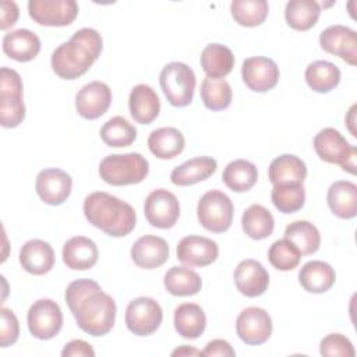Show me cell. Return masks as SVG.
I'll use <instances>...</instances> for the list:
<instances>
[{"mask_svg": "<svg viewBox=\"0 0 357 357\" xmlns=\"http://www.w3.org/2000/svg\"><path fill=\"white\" fill-rule=\"evenodd\" d=\"M77 325L85 333L99 337L107 335L116 321V303L92 279L71 282L64 294Z\"/></svg>", "mask_w": 357, "mask_h": 357, "instance_id": "obj_1", "label": "cell"}, {"mask_svg": "<svg viewBox=\"0 0 357 357\" xmlns=\"http://www.w3.org/2000/svg\"><path fill=\"white\" fill-rule=\"evenodd\" d=\"M103 49L100 33L92 28L78 29L68 42L52 53V68L63 79H77L98 60Z\"/></svg>", "mask_w": 357, "mask_h": 357, "instance_id": "obj_2", "label": "cell"}, {"mask_svg": "<svg viewBox=\"0 0 357 357\" xmlns=\"http://www.w3.org/2000/svg\"><path fill=\"white\" fill-rule=\"evenodd\" d=\"M84 215L92 226L112 237L130 234L137 223L134 208L105 191H95L84 199Z\"/></svg>", "mask_w": 357, "mask_h": 357, "instance_id": "obj_3", "label": "cell"}, {"mask_svg": "<svg viewBox=\"0 0 357 357\" xmlns=\"http://www.w3.org/2000/svg\"><path fill=\"white\" fill-rule=\"evenodd\" d=\"M149 172L148 160L137 152L107 155L100 160L99 176L110 185H130L141 183Z\"/></svg>", "mask_w": 357, "mask_h": 357, "instance_id": "obj_4", "label": "cell"}, {"mask_svg": "<svg viewBox=\"0 0 357 357\" xmlns=\"http://www.w3.org/2000/svg\"><path fill=\"white\" fill-rule=\"evenodd\" d=\"M159 84L172 106L184 107L192 102L197 78L187 64L180 61L166 64L160 71Z\"/></svg>", "mask_w": 357, "mask_h": 357, "instance_id": "obj_5", "label": "cell"}, {"mask_svg": "<svg viewBox=\"0 0 357 357\" xmlns=\"http://www.w3.org/2000/svg\"><path fill=\"white\" fill-rule=\"evenodd\" d=\"M314 149L321 160L332 165H339L342 170L351 174L356 173L357 148L333 127L322 128L314 137Z\"/></svg>", "mask_w": 357, "mask_h": 357, "instance_id": "obj_6", "label": "cell"}, {"mask_svg": "<svg viewBox=\"0 0 357 357\" xmlns=\"http://www.w3.org/2000/svg\"><path fill=\"white\" fill-rule=\"evenodd\" d=\"M25 119L22 100V79L20 74L8 67L0 71V124L4 128H14Z\"/></svg>", "mask_w": 357, "mask_h": 357, "instance_id": "obj_7", "label": "cell"}, {"mask_svg": "<svg viewBox=\"0 0 357 357\" xmlns=\"http://www.w3.org/2000/svg\"><path fill=\"white\" fill-rule=\"evenodd\" d=\"M234 206L231 199L219 190L205 192L198 201L197 216L204 229L212 233H223L230 229Z\"/></svg>", "mask_w": 357, "mask_h": 357, "instance_id": "obj_8", "label": "cell"}, {"mask_svg": "<svg viewBox=\"0 0 357 357\" xmlns=\"http://www.w3.org/2000/svg\"><path fill=\"white\" fill-rule=\"evenodd\" d=\"M124 319L131 333L149 336L159 329L163 321V311L152 297H137L128 303Z\"/></svg>", "mask_w": 357, "mask_h": 357, "instance_id": "obj_9", "label": "cell"}, {"mask_svg": "<svg viewBox=\"0 0 357 357\" xmlns=\"http://www.w3.org/2000/svg\"><path fill=\"white\" fill-rule=\"evenodd\" d=\"M26 322L33 337L49 340L60 332L63 326V312L56 301L40 298L29 307Z\"/></svg>", "mask_w": 357, "mask_h": 357, "instance_id": "obj_10", "label": "cell"}, {"mask_svg": "<svg viewBox=\"0 0 357 357\" xmlns=\"http://www.w3.org/2000/svg\"><path fill=\"white\" fill-rule=\"evenodd\" d=\"M29 17L45 26L70 25L78 15V4L74 0H29Z\"/></svg>", "mask_w": 357, "mask_h": 357, "instance_id": "obj_11", "label": "cell"}, {"mask_svg": "<svg viewBox=\"0 0 357 357\" xmlns=\"http://www.w3.org/2000/svg\"><path fill=\"white\" fill-rule=\"evenodd\" d=\"M144 213L151 226L158 229H170L178 220L180 204L173 192L165 188H158L146 197Z\"/></svg>", "mask_w": 357, "mask_h": 357, "instance_id": "obj_12", "label": "cell"}, {"mask_svg": "<svg viewBox=\"0 0 357 357\" xmlns=\"http://www.w3.org/2000/svg\"><path fill=\"white\" fill-rule=\"evenodd\" d=\"M236 332L245 344H262L272 335V318L264 308L247 307L236 319Z\"/></svg>", "mask_w": 357, "mask_h": 357, "instance_id": "obj_13", "label": "cell"}, {"mask_svg": "<svg viewBox=\"0 0 357 357\" xmlns=\"http://www.w3.org/2000/svg\"><path fill=\"white\" fill-rule=\"evenodd\" d=\"M241 77L248 89L254 92H268L276 86L280 71L272 59L255 56L243 61Z\"/></svg>", "mask_w": 357, "mask_h": 357, "instance_id": "obj_14", "label": "cell"}, {"mask_svg": "<svg viewBox=\"0 0 357 357\" xmlns=\"http://www.w3.org/2000/svg\"><path fill=\"white\" fill-rule=\"evenodd\" d=\"M35 188L39 198L47 205H61L71 194V176L57 167L40 170L36 176Z\"/></svg>", "mask_w": 357, "mask_h": 357, "instance_id": "obj_15", "label": "cell"}, {"mask_svg": "<svg viewBox=\"0 0 357 357\" xmlns=\"http://www.w3.org/2000/svg\"><path fill=\"white\" fill-rule=\"evenodd\" d=\"M112 103V89L102 81H92L84 85L75 96V109L86 120L103 116Z\"/></svg>", "mask_w": 357, "mask_h": 357, "instance_id": "obj_16", "label": "cell"}, {"mask_svg": "<svg viewBox=\"0 0 357 357\" xmlns=\"http://www.w3.org/2000/svg\"><path fill=\"white\" fill-rule=\"evenodd\" d=\"M319 45L326 53L339 56L350 66L357 64V38L353 29L344 25H331L321 32Z\"/></svg>", "mask_w": 357, "mask_h": 357, "instance_id": "obj_17", "label": "cell"}, {"mask_svg": "<svg viewBox=\"0 0 357 357\" xmlns=\"http://www.w3.org/2000/svg\"><path fill=\"white\" fill-rule=\"evenodd\" d=\"M177 258L187 266H208L218 259V244L202 236H185L177 245Z\"/></svg>", "mask_w": 357, "mask_h": 357, "instance_id": "obj_18", "label": "cell"}, {"mask_svg": "<svg viewBox=\"0 0 357 357\" xmlns=\"http://www.w3.org/2000/svg\"><path fill=\"white\" fill-rule=\"evenodd\" d=\"M234 284L245 297H258L269 286V273L255 259H243L234 269Z\"/></svg>", "mask_w": 357, "mask_h": 357, "instance_id": "obj_19", "label": "cell"}, {"mask_svg": "<svg viewBox=\"0 0 357 357\" xmlns=\"http://www.w3.org/2000/svg\"><path fill=\"white\" fill-rule=\"evenodd\" d=\"M169 258L167 241L159 236H142L131 247V259L138 268L155 269Z\"/></svg>", "mask_w": 357, "mask_h": 357, "instance_id": "obj_20", "label": "cell"}, {"mask_svg": "<svg viewBox=\"0 0 357 357\" xmlns=\"http://www.w3.org/2000/svg\"><path fill=\"white\" fill-rule=\"evenodd\" d=\"M20 264L31 275H45L54 265V251L43 240H29L20 250Z\"/></svg>", "mask_w": 357, "mask_h": 357, "instance_id": "obj_21", "label": "cell"}, {"mask_svg": "<svg viewBox=\"0 0 357 357\" xmlns=\"http://www.w3.org/2000/svg\"><path fill=\"white\" fill-rule=\"evenodd\" d=\"M131 117L139 124H151L160 112V100L155 89L146 84L135 85L128 98Z\"/></svg>", "mask_w": 357, "mask_h": 357, "instance_id": "obj_22", "label": "cell"}, {"mask_svg": "<svg viewBox=\"0 0 357 357\" xmlns=\"http://www.w3.org/2000/svg\"><path fill=\"white\" fill-rule=\"evenodd\" d=\"M98 247L85 236H74L64 243L63 262L73 271L91 269L98 262Z\"/></svg>", "mask_w": 357, "mask_h": 357, "instance_id": "obj_23", "label": "cell"}, {"mask_svg": "<svg viewBox=\"0 0 357 357\" xmlns=\"http://www.w3.org/2000/svg\"><path fill=\"white\" fill-rule=\"evenodd\" d=\"M3 52L15 61H31L40 52V39L29 29L11 31L3 36Z\"/></svg>", "mask_w": 357, "mask_h": 357, "instance_id": "obj_24", "label": "cell"}, {"mask_svg": "<svg viewBox=\"0 0 357 357\" xmlns=\"http://www.w3.org/2000/svg\"><path fill=\"white\" fill-rule=\"evenodd\" d=\"M218 167V162L211 156H197L185 160L174 167L170 173V180L174 185L187 187L209 178Z\"/></svg>", "mask_w": 357, "mask_h": 357, "instance_id": "obj_25", "label": "cell"}, {"mask_svg": "<svg viewBox=\"0 0 357 357\" xmlns=\"http://www.w3.org/2000/svg\"><path fill=\"white\" fill-rule=\"evenodd\" d=\"M328 206L340 219H353L357 215V185L347 180H337L328 188Z\"/></svg>", "mask_w": 357, "mask_h": 357, "instance_id": "obj_26", "label": "cell"}, {"mask_svg": "<svg viewBox=\"0 0 357 357\" xmlns=\"http://www.w3.org/2000/svg\"><path fill=\"white\" fill-rule=\"evenodd\" d=\"M336 280L335 269L324 261H310L298 272V282L308 293H325Z\"/></svg>", "mask_w": 357, "mask_h": 357, "instance_id": "obj_27", "label": "cell"}, {"mask_svg": "<svg viewBox=\"0 0 357 357\" xmlns=\"http://www.w3.org/2000/svg\"><path fill=\"white\" fill-rule=\"evenodd\" d=\"M199 61L206 77L223 79L234 67V54L225 45L209 43L201 52Z\"/></svg>", "mask_w": 357, "mask_h": 357, "instance_id": "obj_28", "label": "cell"}, {"mask_svg": "<svg viewBox=\"0 0 357 357\" xmlns=\"http://www.w3.org/2000/svg\"><path fill=\"white\" fill-rule=\"evenodd\" d=\"M184 135L174 127L156 128L148 137V148L159 159H173L184 151Z\"/></svg>", "mask_w": 357, "mask_h": 357, "instance_id": "obj_29", "label": "cell"}, {"mask_svg": "<svg viewBox=\"0 0 357 357\" xmlns=\"http://www.w3.org/2000/svg\"><path fill=\"white\" fill-rule=\"evenodd\" d=\"M174 328L184 339L199 337L206 328L204 310L195 303L180 304L174 310Z\"/></svg>", "mask_w": 357, "mask_h": 357, "instance_id": "obj_30", "label": "cell"}, {"mask_svg": "<svg viewBox=\"0 0 357 357\" xmlns=\"http://www.w3.org/2000/svg\"><path fill=\"white\" fill-rule=\"evenodd\" d=\"M268 177L272 184L286 181L304 183L307 177V166L298 156L284 153L271 162L268 169Z\"/></svg>", "mask_w": 357, "mask_h": 357, "instance_id": "obj_31", "label": "cell"}, {"mask_svg": "<svg viewBox=\"0 0 357 357\" xmlns=\"http://www.w3.org/2000/svg\"><path fill=\"white\" fill-rule=\"evenodd\" d=\"M241 226L244 233L252 240L268 238L275 229V219L265 206L252 204L248 206L241 218Z\"/></svg>", "mask_w": 357, "mask_h": 357, "instance_id": "obj_32", "label": "cell"}, {"mask_svg": "<svg viewBox=\"0 0 357 357\" xmlns=\"http://www.w3.org/2000/svg\"><path fill=\"white\" fill-rule=\"evenodd\" d=\"M307 85L319 93H328L340 82V70L331 61L317 60L305 68Z\"/></svg>", "mask_w": 357, "mask_h": 357, "instance_id": "obj_33", "label": "cell"}, {"mask_svg": "<svg viewBox=\"0 0 357 357\" xmlns=\"http://www.w3.org/2000/svg\"><path fill=\"white\" fill-rule=\"evenodd\" d=\"M222 180L231 191L245 192L255 185L258 180V170L254 163L245 159H236L225 167Z\"/></svg>", "mask_w": 357, "mask_h": 357, "instance_id": "obj_34", "label": "cell"}, {"mask_svg": "<svg viewBox=\"0 0 357 357\" xmlns=\"http://www.w3.org/2000/svg\"><path fill=\"white\" fill-rule=\"evenodd\" d=\"M163 283L170 294L178 297L194 296L202 287L201 276L185 266H172L166 272Z\"/></svg>", "mask_w": 357, "mask_h": 357, "instance_id": "obj_35", "label": "cell"}, {"mask_svg": "<svg viewBox=\"0 0 357 357\" xmlns=\"http://www.w3.org/2000/svg\"><path fill=\"white\" fill-rule=\"evenodd\" d=\"M321 15V6L314 0H290L284 8V18L296 31L311 29Z\"/></svg>", "mask_w": 357, "mask_h": 357, "instance_id": "obj_36", "label": "cell"}, {"mask_svg": "<svg viewBox=\"0 0 357 357\" xmlns=\"http://www.w3.org/2000/svg\"><path fill=\"white\" fill-rule=\"evenodd\" d=\"M284 238L290 240L301 255H311L318 251L321 244V234L317 226L308 220H296L286 226Z\"/></svg>", "mask_w": 357, "mask_h": 357, "instance_id": "obj_37", "label": "cell"}, {"mask_svg": "<svg viewBox=\"0 0 357 357\" xmlns=\"http://www.w3.org/2000/svg\"><path fill=\"white\" fill-rule=\"evenodd\" d=\"M271 199L276 209L282 213H293L300 211L305 202V188L303 183L286 181L273 184Z\"/></svg>", "mask_w": 357, "mask_h": 357, "instance_id": "obj_38", "label": "cell"}, {"mask_svg": "<svg viewBox=\"0 0 357 357\" xmlns=\"http://www.w3.org/2000/svg\"><path fill=\"white\" fill-rule=\"evenodd\" d=\"M100 138L107 146H128L137 139V128L124 117L114 116L100 128Z\"/></svg>", "mask_w": 357, "mask_h": 357, "instance_id": "obj_39", "label": "cell"}, {"mask_svg": "<svg viewBox=\"0 0 357 357\" xmlns=\"http://www.w3.org/2000/svg\"><path fill=\"white\" fill-rule=\"evenodd\" d=\"M233 20L241 26L261 25L269 13L266 0H234L230 4Z\"/></svg>", "mask_w": 357, "mask_h": 357, "instance_id": "obj_40", "label": "cell"}, {"mask_svg": "<svg viewBox=\"0 0 357 357\" xmlns=\"http://www.w3.org/2000/svg\"><path fill=\"white\" fill-rule=\"evenodd\" d=\"M233 98L231 86L226 79L204 78L201 84V99L206 109L219 112L230 106Z\"/></svg>", "mask_w": 357, "mask_h": 357, "instance_id": "obj_41", "label": "cell"}, {"mask_svg": "<svg viewBox=\"0 0 357 357\" xmlns=\"http://www.w3.org/2000/svg\"><path fill=\"white\" fill-rule=\"evenodd\" d=\"M268 259L279 271H291L300 264L301 254L290 240L282 238L272 243L268 251Z\"/></svg>", "mask_w": 357, "mask_h": 357, "instance_id": "obj_42", "label": "cell"}, {"mask_svg": "<svg viewBox=\"0 0 357 357\" xmlns=\"http://www.w3.org/2000/svg\"><path fill=\"white\" fill-rule=\"evenodd\" d=\"M319 353L328 357H353L356 354L351 342L342 333L326 335L319 343Z\"/></svg>", "mask_w": 357, "mask_h": 357, "instance_id": "obj_43", "label": "cell"}, {"mask_svg": "<svg viewBox=\"0 0 357 357\" xmlns=\"http://www.w3.org/2000/svg\"><path fill=\"white\" fill-rule=\"evenodd\" d=\"M1 325H0V344L1 347H8L14 344L20 335V324L15 314L6 307L0 310Z\"/></svg>", "mask_w": 357, "mask_h": 357, "instance_id": "obj_44", "label": "cell"}, {"mask_svg": "<svg viewBox=\"0 0 357 357\" xmlns=\"http://www.w3.org/2000/svg\"><path fill=\"white\" fill-rule=\"evenodd\" d=\"M61 356L63 357H93L95 356V350L92 349V346L81 339H74L71 342H68L64 349L61 350Z\"/></svg>", "mask_w": 357, "mask_h": 357, "instance_id": "obj_45", "label": "cell"}, {"mask_svg": "<svg viewBox=\"0 0 357 357\" xmlns=\"http://www.w3.org/2000/svg\"><path fill=\"white\" fill-rule=\"evenodd\" d=\"M20 15V10L15 1L3 0L0 3V29H8L13 26Z\"/></svg>", "mask_w": 357, "mask_h": 357, "instance_id": "obj_46", "label": "cell"}, {"mask_svg": "<svg viewBox=\"0 0 357 357\" xmlns=\"http://www.w3.org/2000/svg\"><path fill=\"white\" fill-rule=\"evenodd\" d=\"M202 356H219V357H233L236 356L234 349L230 346V343L227 340L223 339H213L211 340L205 349L202 350Z\"/></svg>", "mask_w": 357, "mask_h": 357, "instance_id": "obj_47", "label": "cell"}, {"mask_svg": "<svg viewBox=\"0 0 357 357\" xmlns=\"http://www.w3.org/2000/svg\"><path fill=\"white\" fill-rule=\"evenodd\" d=\"M172 356H202V351H201V350H197L195 347L183 344V346H180L178 349L173 350V351H172Z\"/></svg>", "mask_w": 357, "mask_h": 357, "instance_id": "obj_48", "label": "cell"}, {"mask_svg": "<svg viewBox=\"0 0 357 357\" xmlns=\"http://www.w3.org/2000/svg\"><path fill=\"white\" fill-rule=\"evenodd\" d=\"M354 110H356V105H353L351 109L349 110V117H346V121H347V126H349V130H350L351 135L357 137V132H356V130L353 127V124H354Z\"/></svg>", "mask_w": 357, "mask_h": 357, "instance_id": "obj_49", "label": "cell"}]
</instances>
